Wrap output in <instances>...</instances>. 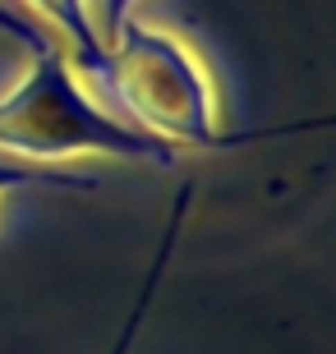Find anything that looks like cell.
<instances>
[{
    "instance_id": "cell-1",
    "label": "cell",
    "mask_w": 336,
    "mask_h": 354,
    "mask_svg": "<svg viewBox=\"0 0 336 354\" xmlns=\"http://www.w3.org/2000/svg\"><path fill=\"white\" fill-rule=\"evenodd\" d=\"M0 147L28 152V157L106 152L125 161L175 166V143L106 115V106H97L78 88L60 41L33 55L28 79L10 97H0Z\"/></svg>"
},
{
    "instance_id": "cell-2",
    "label": "cell",
    "mask_w": 336,
    "mask_h": 354,
    "mask_svg": "<svg viewBox=\"0 0 336 354\" xmlns=\"http://www.w3.org/2000/svg\"><path fill=\"white\" fill-rule=\"evenodd\" d=\"M97 106H116L134 129H148L166 143H194V147H235L249 138H267L281 129H254V133H217L212 120V88L203 69L152 28H139L125 19L116 41H106V83L97 92Z\"/></svg>"
},
{
    "instance_id": "cell-3",
    "label": "cell",
    "mask_w": 336,
    "mask_h": 354,
    "mask_svg": "<svg viewBox=\"0 0 336 354\" xmlns=\"http://www.w3.org/2000/svg\"><path fill=\"white\" fill-rule=\"evenodd\" d=\"M189 207H194V180H184L180 189H175V203H170V216H166V225H161L152 267L143 272V286H139V295H134V304H130V317H125V327L116 331V341H111L106 354H130L134 350L143 322H148V313H152V299H157V290H161V276H166V267H170V253H175V239H180V225H184V216H189Z\"/></svg>"
},
{
    "instance_id": "cell-4",
    "label": "cell",
    "mask_w": 336,
    "mask_h": 354,
    "mask_svg": "<svg viewBox=\"0 0 336 354\" xmlns=\"http://www.w3.org/2000/svg\"><path fill=\"white\" fill-rule=\"evenodd\" d=\"M33 5L60 28L65 51L78 65V74L88 79V88L102 92V83H106V41L97 37V28H92L88 5H83V0H33Z\"/></svg>"
},
{
    "instance_id": "cell-5",
    "label": "cell",
    "mask_w": 336,
    "mask_h": 354,
    "mask_svg": "<svg viewBox=\"0 0 336 354\" xmlns=\"http://www.w3.org/2000/svg\"><path fill=\"white\" fill-rule=\"evenodd\" d=\"M14 184H65V189H97V175H74V171H55V166H24V161H0V189Z\"/></svg>"
},
{
    "instance_id": "cell-6",
    "label": "cell",
    "mask_w": 336,
    "mask_h": 354,
    "mask_svg": "<svg viewBox=\"0 0 336 354\" xmlns=\"http://www.w3.org/2000/svg\"><path fill=\"white\" fill-rule=\"evenodd\" d=\"M0 32L19 37V41H24V46H28L33 55H37V51H46V46H55V37H46V32H42L37 24H28L24 14H19V10H10L5 0H0Z\"/></svg>"
},
{
    "instance_id": "cell-7",
    "label": "cell",
    "mask_w": 336,
    "mask_h": 354,
    "mask_svg": "<svg viewBox=\"0 0 336 354\" xmlns=\"http://www.w3.org/2000/svg\"><path fill=\"white\" fill-rule=\"evenodd\" d=\"M130 5L134 0H102V32H97V37L102 41H116V32L120 28H125V19H130Z\"/></svg>"
}]
</instances>
